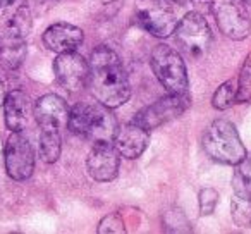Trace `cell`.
<instances>
[{
    "label": "cell",
    "mask_w": 251,
    "mask_h": 234,
    "mask_svg": "<svg viewBox=\"0 0 251 234\" xmlns=\"http://www.w3.org/2000/svg\"><path fill=\"white\" fill-rule=\"evenodd\" d=\"M88 66H90L88 81L95 98L100 104L108 108H115L129 100V78L114 50L105 45L97 47L91 52Z\"/></svg>",
    "instance_id": "obj_1"
},
{
    "label": "cell",
    "mask_w": 251,
    "mask_h": 234,
    "mask_svg": "<svg viewBox=\"0 0 251 234\" xmlns=\"http://www.w3.org/2000/svg\"><path fill=\"white\" fill-rule=\"evenodd\" d=\"M71 133L88 140L91 143H107L114 141L119 131V123L110 108L103 104H88L79 102L69 110L67 119Z\"/></svg>",
    "instance_id": "obj_2"
},
{
    "label": "cell",
    "mask_w": 251,
    "mask_h": 234,
    "mask_svg": "<svg viewBox=\"0 0 251 234\" xmlns=\"http://www.w3.org/2000/svg\"><path fill=\"white\" fill-rule=\"evenodd\" d=\"M201 143L206 155L220 164L236 165L246 157V148L237 134L236 126L229 121H213L206 128Z\"/></svg>",
    "instance_id": "obj_3"
},
{
    "label": "cell",
    "mask_w": 251,
    "mask_h": 234,
    "mask_svg": "<svg viewBox=\"0 0 251 234\" xmlns=\"http://www.w3.org/2000/svg\"><path fill=\"white\" fill-rule=\"evenodd\" d=\"M151 69L169 93H186L188 71L177 50L160 43L151 52Z\"/></svg>",
    "instance_id": "obj_4"
},
{
    "label": "cell",
    "mask_w": 251,
    "mask_h": 234,
    "mask_svg": "<svg viewBox=\"0 0 251 234\" xmlns=\"http://www.w3.org/2000/svg\"><path fill=\"white\" fill-rule=\"evenodd\" d=\"M31 19L26 9H19L0 36V64L9 69H18L26 57V35Z\"/></svg>",
    "instance_id": "obj_5"
},
{
    "label": "cell",
    "mask_w": 251,
    "mask_h": 234,
    "mask_svg": "<svg viewBox=\"0 0 251 234\" xmlns=\"http://www.w3.org/2000/svg\"><path fill=\"white\" fill-rule=\"evenodd\" d=\"M212 12L227 38L244 40L250 36L251 19L241 0H212Z\"/></svg>",
    "instance_id": "obj_6"
},
{
    "label": "cell",
    "mask_w": 251,
    "mask_h": 234,
    "mask_svg": "<svg viewBox=\"0 0 251 234\" xmlns=\"http://www.w3.org/2000/svg\"><path fill=\"white\" fill-rule=\"evenodd\" d=\"M174 33L177 36V42L191 57H203L212 45V31L208 23L196 11L188 12L177 23Z\"/></svg>",
    "instance_id": "obj_7"
},
{
    "label": "cell",
    "mask_w": 251,
    "mask_h": 234,
    "mask_svg": "<svg viewBox=\"0 0 251 234\" xmlns=\"http://www.w3.org/2000/svg\"><path fill=\"white\" fill-rule=\"evenodd\" d=\"M189 107V98L186 93H169L167 97L160 98L155 104L148 105L141 112L134 115V123L143 126L145 130L151 131L169 121L176 119L181 114H184Z\"/></svg>",
    "instance_id": "obj_8"
},
{
    "label": "cell",
    "mask_w": 251,
    "mask_h": 234,
    "mask_svg": "<svg viewBox=\"0 0 251 234\" xmlns=\"http://www.w3.org/2000/svg\"><path fill=\"white\" fill-rule=\"evenodd\" d=\"M4 162L7 174L16 181H25L35 171V152L21 131H14L4 147Z\"/></svg>",
    "instance_id": "obj_9"
},
{
    "label": "cell",
    "mask_w": 251,
    "mask_h": 234,
    "mask_svg": "<svg viewBox=\"0 0 251 234\" xmlns=\"http://www.w3.org/2000/svg\"><path fill=\"white\" fill-rule=\"evenodd\" d=\"M121 167V154L115 148L114 141L93 143L86 158L88 174L98 182H107L117 178Z\"/></svg>",
    "instance_id": "obj_10"
},
{
    "label": "cell",
    "mask_w": 251,
    "mask_h": 234,
    "mask_svg": "<svg viewBox=\"0 0 251 234\" xmlns=\"http://www.w3.org/2000/svg\"><path fill=\"white\" fill-rule=\"evenodd\" d=\"M53 73L55 78L67 91H79L88 83L90 66L84 60L83 55L74 52L59 53V57L53 62Z\"/></svg>",
    "instance_id": "obj_11"
},
{
    "label": "cell",
    "mask_w": 251,
    "mask_h": 234,
    "mask_svg": "<svg viewBox=\"0 0 251 234\" xmlns=\"http://www.w3.org/2000/svg\"><path fill=\"white\" fill-rule=\"evenodd\" d=\"M138 19L148 33L158 38H167L177 28V19L174 12L158 0H148L143 5H140Z\"/></svg>",
    "instance_id": "obj_12"
},
{
    "label": "cell",
    "mask_w": 251,
    "mask_h": 234,
    "mask_svg": "<svg viewBox=\"0 0 251 234\" xmlns=\"http://www.w3.org/2000/svg\"><path fill=\"white\" fill-rule=\"evenodd\" d=\"M33 115H35L40 130L60 131L69 119V107L59 95L49 93L36 100L35 107H33Z\"/></svg>",
    "instance_id": "obj_13"
},
{
    "label": "cell",
    "mask_w": 251,
    "mask_h": 234,
    "mask_svg": "<svg viewBox=\"0 0 251 234\" xmlns=\"http://www.w3.org/2000/svg\"><path fill=\"white\" fill-rule=\"evenodd\" d=\"M83 29L69 23H55L43 33V43L55 53L74 52L83 43Z\"/></svg>",
    "instance_id": "obj_14"
},
{
    "label": "cell",
    "mask_w": 251,
    "mask_h": 234,
    "mask_svg": "<svg viewBox=\"0 0 251 234\" xmlns=\"http://www.w3.org/2000/svg\"><path fill=\"white\" fill-rule=\"evenodd\" d=\"M148 141H150L148 130H145L143 126H140V124L134 123V121H131V123L119 128L117 134H115L114 145L122 157L138 158L147 150Z\"/></svg>",
    "instance_id": "obj_15"
},
{
    "label": "cell",
    "mask_w": 251,
    "mask_h": 234,
    "mask_svg": "<svg viewBox=\"0 0 251 234\" xmlns=\"http://www.w3.org/2000/svg\"><path fill=\"white\" fill-rule=\"evenodd\" d=\"M4 115L5 124L12 133L25 130L29 123V115H31V102H29L28 95L21 90L9 91L4 102Z\"/></svg>",
    "instance_id": "obj_16"
},
{
    "label": "cell",
    "mask_w": 251,
    "mask_h": 234,
    "mask_svg": "<svg viewBox=\"0 0 251 234\" xmlns=\"http://www.w3.org/2000/svg\"><path fill=\"white\" fill-rule=\"evenodd\" d=\"M62 150V140H60V131H45L40 133V157L47 164H53L60 157Z\"/></svg>",
    "instance_id": "obj_17"
},
{
    "label": "cell",
    "mask_w": 251,
    "mask_h": 234,
    "mask_svg": "<svg viewBox=\"0 0 251 234\" xmlns=\"http://www.w3.org/2000/svg\"><path fill=\"white\" fill-rule=\"evenodd\" d=\"M232 188L237 196L251 198V155H246L239 164H236Z\"/></svg>",
    "instance_id": "obj_18"
},
{
    "label": "cell",
    "mask_w": 251,
    "mask_h": 234,
    "mask_svg": "<svg viewBox=\"0 0 251 234\" xmlns=\"http://www.w3.org/2000/svg\"><path fill=\"white\" fill-rule=\"evenodd\" d=\"M236 102H237V78L220 84L212 97V105L217 110H226V108H229Z\"/></svg>",
    "instance_id": "obj_19"
},
{
    "label": "cell",
    "mask_w": 251,
    "mask_h": 234,
    "mask_svg": "<svg viewBox=\"0 0 251 234\" xmlns=\"http://www.w3.org/2000/svg\"><path fill=\"white\" fill-rule=\"evenodd\" d=\"M230 213L236 226L239 227H251V198L243 196H234L230 203Z\"/></svg>",
    "instance_id": "obj_20"
},
{
    "label": "cell",
    "mask_w": 251,
    "mask_h": 234,
    "mask_svg": "<svg viewBox=\"0 0 251 234\" xmlns=\"http://www.w3.org/2000/svg\"><path fill=\"white\" fill-rule=\"evenodd\" d=\"M237 102L241 104L251 102V52L248 53L243 69L237 76Z\"/></svg>",
    "instance_id": "obj_21"
},
{
    "label": "cell",
    "mask_w": 251,
    "mask_h": 234,
    "mask_svg": "<svg viewBox=\"0 0 251 234\" xmlns=\"http://www.w3.org/2000/svg\"><path fill=\"white\" fill-rule=\"evenodd\" d=\"M217 202H219V195H217L215 189H212V188L201 189L198 195V205H200L201 215H210V213H213V210H215V207H217Z\"/></svg>",
    "instance_id": "obj_22"
},
{
    "label": "cell",
    "mask_w": 251,
    "mask_h": 234,
    "mask_svg": "<svg viewBox=\"0 0 251 234\" xmlns=\"http://www.w3.org/2000/svg\"><path fill=\"white\" fill-rule=\"evenodd\" d=\"M98 233H126L124 220H122V217L119 213H108L100 220Z\"/></svg>",
    "instance_id": "obj_23"
},
{
    "label": "cell",
    "mask_w": 251,
    "mask_h": 234,
    "mask_svg": "<svg viewBox=\"0 0 251 234\" xmlns=\"http://www.w3.org/2000/svg\"><path fill=\"white\" fill-rule=\"evenodd\" d=\"M122 0H95V9L98 11V18H112L121 9Z\"/></svg>",
    "instance_id": "obj_24"
},
{
    "label": "cell",
    "mask_w": 251,
    "mask_h": 234,
    "mask_svg": "<svg viewBox=\"0 0 251 234\" xmlns=\"http://www.w3.org/2000/svg\"><path fill=\"white\" fill-rule=\"evenodd\" d=\"M7 93H9V81L5 73L2 71V67H0V105H4Z\"/></svg>",
    "instance_id": "obj_25"
},
{
    "label": "cell",
    "mask_w": 251,
    "mask_h": 234,
    "mask_svg": "<svg viewBox=\"0 0 251 234\" xmlns=\"http://www.w3.org/2000/svg\"><path fill=\"white\" fill-rule=\"evenodd\" d=\"M14 0H0V9L2 7H7V5H11Z\"/></svg>",
    "instance_id": "obj_26"
},
{
    "label": "cell",
    "mask_w": 251,
    "mask_h": 234,
    "mask_svg": "<svg viewBox=\"0 0 251 234\" xmlns=\"http://www.w3.org/2000/svg\"><path fill=\"white\" fill-rule=\"evenodd\" d=\"M171 2H176V4H188L191 0H171Z\"/></svg>",
    "instance_id": "obj_27"
},
{
    "label": "cell",
    "mask_w": 251,
    "mask_h": 234,
    "mask_svg": "<svg viewBox=\"0 0 251 234\" xmlns=\"http://www.w3.org/2000/svg\"><path fill=\"white\" fill-rule=\"evenodd\" d=\"M243 4H248V5H251V0H241Z\"/></svg>",
    "instance_id": "obj_28"
},
{
    "label": "cell",
    "mask_w": 251,
    "mask_h": 234,
    "mask_svg": "<svg viewBox=\"0 0 251 234\" xmlns=\"http://www.w3.org/2000/svg\"><path fill=\"white\" fill-rule=\"evenodd\" d=\"M2 150H4V147H2V141H0V154H2Z\"/></svg>",
    "instance_id": "obj_29"
}]
</instances>
